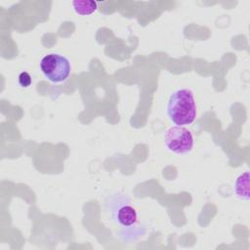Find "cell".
Instances as JSON below:
<instances>
[{
    "mask_svg": "<svg viewBox=\"0 0 250 250\" xmlns=\"http://www.w3.org/2000/svg\"><path fill=\"white\" fill-rule=\"evenodd\" d=\"M167 114L176 126L191 124L197 114V106L193 92L183 88L173 92L168 100Z\"/></svg>",
    "mask_w": 250,
    "mask_h": 250,
    "instance_id": "1",
    "label": "cell"
},
{
    "mask_svg": "<svg viewBox=\"0 0 250 250\" xmlns=\"http://www.w3.org/2000/svg\"><path fill=\"white\" fill-rule=\"evenodd\" d=\"M40 69L49 81L57 84L67 80L71 72V64L63 55L50 53L41 59Z\"/></svg>",
    "mask_w": 250,
    "mask_h": 250,
    "instance_id": "2",
    "label": "cell"
},
{
    "mask_svg": "<svg viewBox=\"0 0 250 250\" xmlns=\"http://www.w3.org/2000/svg\"><path fill=\"white\" fill-rule=\"evenodd\" d=\"M164 143L168 150L177 154H185L193 147V136L184 126H173L165 132Z\"/></svg>",
    "mask_w": 250,
    "mask_h": 250,
    "instance_id": "3",
    "label": "cell"
},
{
    "mask_svg": "<svg viewBox=\"0 0 250 250\" xmlns=\"http://www.w3.org/2000/svg\"><path fill=\"white\" fill-rule=\"evenodd\" d=\"M113 213L114 219H116L117 223L122 227H132L138 221L136 209L128 202L121 201L120 203H115Z\"/></svg>",
    "mask_w": 250,
    "mask_h": 250,
    "instance_id": "4",
    "label": "cell"
},
{
    "mask_svg": "<svg viewBox=\"0 0 250 250\" xmlns=\"http://www.w3.org/2000/svg\"><path fill=\"white\" fill-rule=\"evenodd\" d=\"M234 190L236 195L244 200L249 199V174L244 172L240 174L234 184Z\"/></svg>",
    "mask_w": 250,
    "mask_h": 250,
    "instance_id": "5",
    "label": "cell"
},
{
    "mask_svg": "<svg viewBox=\"0 0 250 250\" xmlns=\"http://www.w3.org/2000/svg\"><path fill=\"white\" fill-rule=\"evenodd\" d=\"M72 6L74 11L78 15H82V16L91 15L98 8L97 2L92 0H76L72 2Z\"/></svg>",
    "mask_w": 250,
    "mask_h": 250,
    "instance_id": "6",
    "label": "cell"
},
{
    "mask_svg": "<svg viewBox=\"0 0 250 250\" xmlns=\"http://www.w3.org/2000/svg\"><path fill=\"white\" fill-rule=\"evenodd\" d=\"M32 80H31V76L29 75L28 72L26 71H22L20 73L19 75V83L21 87L23 88H27L28 86H30Z\"/></svg>",
    "mask_w": 250,
    "mask_h": 250,
    "instance_id": "7",
    "label": "cell"
}]
</instances>
